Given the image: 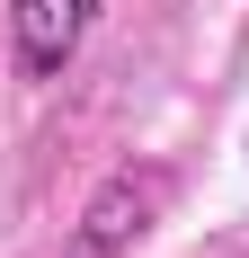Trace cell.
<instances>
[{
    "label": "cell",
    "mask_w": 249,
    "mask_h": 258,
    "mask_svg": "<svg viewBox=\"0 0 249 258\" xmlns=\"http://www.w3.org/2000/svg\"><path fill=\"white\" fill-rule=\"evenodd\" d=\"M98 9H107V0H9V45H18V72H27V80H63V62L89 45Z\"/></svg>",
    "instance_id": "obj_2"
},
{
    "label": "cell",
    "mask_w": 249,
    "mask_h": 258,
    "mask_svg": "<svg viewBox=\"0 0 249 258\" xmlns=\"http://www.w3.org/2000/svg\"><path fill=\"white\" fill-rule=\"evenodd\" d=\"M169 187H178V178L160 169V160H143V169H134V160H125V169H107V187L80 205L72 258H116V249H134V240L151 232V214L169 205Z\"/></svg>",
    "instance_id": "obj_1"
}]
</instances>
